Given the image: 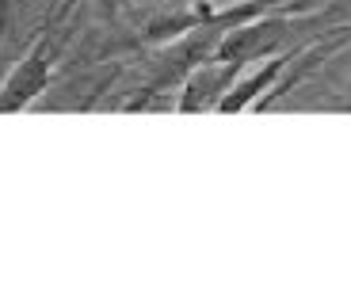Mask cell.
Masks as SVG:
<instances>
[{
    "mask_svg": "<svg viewBox=\"0 0 351 305\" xmlns=\"http://www.w3.org/2000/svg\"><path fill=\"white\" fill-rule=\"evenodd\" d=\"M241 69L245 65H233V61H202L199 69L191 73V77L184 80V96H180V111L184 114H195V111H218L221 96H226L229 88L237 84Z\"/></svg>",
    "mask_w": 351,
    "mask_h": 305,
    "instance_id": "7a4b0ae2",
    "label": "cell"
},
{
    "mask_svg": "<svg viewBox=\"0 0 351 305\" xmlns=\"http://www.w3.org/2000/svg\"><path fill=\"white\" fill-rule=\"evenodd\" d=\"M62 42H65V31L62 27H50V31L38 38L35 50L8 73V80L0 84V114L23 111V107H31L38 96H43L46 84H50L53 61H58V53H62Z\"/></svg>",
    "mask_w": 351,
    "mask_h": 305,
    "instance_id": "6da1fadb",
    "label": "cell"
},
{
    "mask_svg": "<svg viewBox=\"0 0 351 305\" xmlns=\"http://www.w3.org/2000/svg\"><path fill=\"white\" fill-rule=\"evenodd\" d=\"M294 58H298V50H287V53H275V58H267V61H263V69H256L252 77L237 80V84L229 88L226 96H221L218 111H221V114H237V111L256 107L263 92H271V84L290 69V61H294Z\"/></svg>",
    "mask_w": 351,
    "mask_h": 305,
    "instance_id": "3957f363",
    "label": "cell"
},
{
    "mask_svg": "<svg viewBox=\"0 0 351 305\" xmlns=\"http://www.w3.org/2000/svg\"><path fill=\"white\" fill-rule=\"evenodd\" d=\"M19 0H0V50H4V35H8L12 27V12H16Z\"/></svg>",
    "mask_w": 351,
    "mask_h": 305,
    "instance_id": "277c9868",
    "label": "cell"
}]
</instances>
